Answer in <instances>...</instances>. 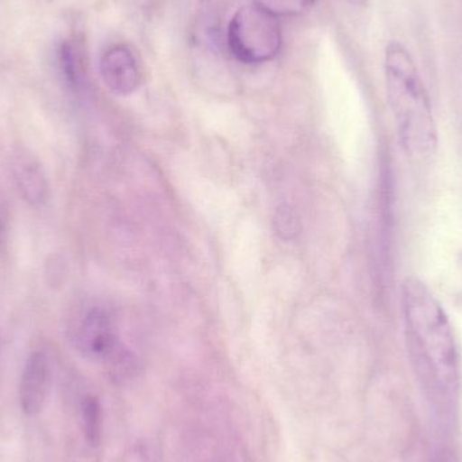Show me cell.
<instances>
[{"label":"cell","instance_id":"1","mask_svg":"<svg viewBox=\"0 0 462 462\" xmlns=\"http://www.w3.org/2000/svg\"><path fill=\"white\" fill-rule=\"evenodd\" d=\"M404 337L412 368L434 403L450 407L461 388V364L452 322L433 291L415 276L401 290Z\"/></svg>","mask_w":462,"mask_h":462},{"label":"cell","instance_id":"2","mask_svg":"<svg viewBox=\"0 0 462 462\" xmlns=\"http://www.w3.org/2000/svg\"><path fill=\"white\" fill-rule=\"evenodd\" d=\"M383 65L388 105L402 148L412 162H428L439 148V129L417 62L403 43L391 41Z\"/></svg>","mask_w":462,"mask_h":462},{"label":"cell","instance_id":"3","mask_svg":"<svg viewBox=\"0 0 462 462\" xmlns=\"http://www.w3.org/2000/svg\"><path fill=\"white\" fill-rule=\"evenodd\" d=\"M227 46L230 53L244 64H265L282 51V24L257 5H245L231 18Z\"/></svg>","mask_w":462,"mask_h":462},{"label":"cell","instance_id":"4","mask_svg":"<svg viewBox=\"0 0 462 462\" xmlns=\"http://www.w3.org/2000/svg\"><path fill=\"white\" fill-rule=\"evenodd\" d=\"M76 350L89 361H108L119 350L118 328L113 317L100 307H92L81 315L73 328Z\"/></svg>","mask_w":462,"mask_h":462},{"label":"cell","instance_id":"5","mask_svg":"<svg viewBox=\"0 0 462 462\" xmlns=\"http://www.w3.org/2000/svg\"><path fill=\"white\" fill-rule=\"evenodd\" d=\"M99 72L105 86L118 97H129L143 86V67L126 45L108 48L100 57Z\"/></svg>","mask_w":462,"mask_h":462},{"label":"cell","instance_id":"6","mask_svg":"<svg viewBox=\"0 0 462 462\" xmlns=\"http://www.w3.org/2000/svg\"><path fill=\"white\" fill-rule=\"evenodd\" d=\"M51 366L48 355L42 350L30 353L19 380V406L27 417L42 411L51 391Z\"/></svg>","mask_w":462,"mask_h":462},{"label":"cell","instance_id":"7","mask_svg":"<svg viewBox=\"0 0 462 462\" xmlns=\"http://www.w3.org/2000/svg\"><path fill=\"white\" fill-rule=\"evenodd\" d=\"M11 175L19 194L32 206H42L49 199V183L40 162L29 152L16 151L11 156Z\"/></svg>","mask_w":462,"mask_h":462},{"label":"cell","instance_id":"8","mask_svg":"<svg viewBox=\"0 0 462 462\" xmlns=\"http://www.w3.org/2000/svg\"><path fill=\"white\" fill-rule=\"evenodd\" d=\"M80 423L86 441L97 447L102 441L103 409L97 396L86 395L81 399Z\"/></svg>","mask_w":462,"mask_h":462},{"label":"cell","instance_id":"9","mask_svg":"<svg viewBox=\"0 0 462 462\" xmlns=\"http://www.w3.org/2000/svg\"><path fill=\"white\" fill-rule=\"evenodd\" d=\"M315 3L317 0H253V5L277 19L303 15Z\"/></svg>","mask_w":462,"mask_h":462},{"label":"cell","instance_id":"10","mask_svg":"<svg viewBox=\"0 0 462 462\" xmlns=\"http://www.w3.org/2000/svg\"><path fill=\"white\" fill-rule=\"evenodd\" d=\"M59 62L62 73L68 83L72 87H79L81 83V64L78 51L69 42H62L59 51Z\"/></svg>","mask_w":462,"mask_h":462},{"label":"cell","instance_id":"11","mask_svg":"<svg viewBox=\"0 0 462 462\" xmlns=\"http://www.w3.org/2000/svg\"><path fill=\"white\" fill-rule=\"evenodd\" d=\"M366 2H368V0H347V3L356 5V7H363V5H366Z\"/></svg>","mask_w":462,"mask_h":462}]
</instances>
